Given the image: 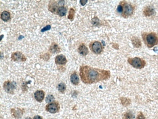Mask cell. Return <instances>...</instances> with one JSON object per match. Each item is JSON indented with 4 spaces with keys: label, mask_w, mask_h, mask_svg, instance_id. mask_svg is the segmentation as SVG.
Returning <instances> with one entry per match:
<instances>
[{
    "label": "cell",
    "mask_w": 158,
    "mask_h": 119,
    "mask_svg": "<svg viewBox=\"0 0 158 119\" xmlns=\"http://www.w3.org/2000/svg\"><path fill=\"white\" fill-rule=\"evenodd\" d=\"M136 119H146V118L142 112H140L138 114L137 117H136Z\"/></svg>",
    "instance_id": "484cf974"
},
{
    "label": "cell",
    "mask_w": 158,
    "mask_h": 119,
    "mask_svg": "<svg viewBox=\"0 0 158 119\" xmlns=\"http://www.w3.org/2000/svg\"><path fill=\"white\" fill-rule=\"evenodd\" d=\"M11 114L12 116L13 117L16 119H20L22 118L23 114H24V110L19 109V108H15V109H11Z\"/></svg>",
    "instance_id": "9c48e42d"
},
{
    "label": "cell",
    "mask_w": 158,
    "mask_h": 119,
    "mask_svg": "<svg viewBox=\"0 0 158 119\" xmlns=\"http://www.w3.org/2000/svg\"><path fill=\"white\" fill-rule=\"evenodd\" d=\"M90 49L94 53L100 54L102 53V50H103V47H102L101 42L95 41L91 42L90 44Z\"/></svg>",
    "instance_id": "5b68a950"
},
{
    "label": "cell",
    "mask_w": 158,
    "mask_h": 119,
    "mask_svg": "<svg viewBox=\"0 0 158 119\" xmlns=\"http://www.w3.org/2000/svg\"><path fill=\"white\" fill-rule=\"evenodd\" d=\"M49 51L51 53H57L61 52V49L58 45L56 43H53L51 44L49 48Z\"/></svg>",
    "instance_id": "5bb4252c"
},
{
    "label": "cell",
    "mask_w": 158,
    "mask_h": 119,
    "mask_svg": "<svg viewBox=\"0 0 158 119\" xmlns=\"http://www.w3.org/2000/svg\"><path fill=\"white\" fill-rule=\"evenodd\" d=\"M155 14V10H154V8L153 7L150 6H146L143 10V14L146 17L151 16Z\"/></svg>",
    "instance_id": "4fadbf2b"
},
{
    "label": "cell",
    "mask_w": 158,
    "mask_h": 119,
    "mask_svg": "<svg viewBox=\"0 0 158 119\" xmlns=\"http://www.w3.org/2000/svg\"><path fill=\"white\" fill-rule=\"evenodd\" d=\"M134 115L131 111L125 112L123 115V119H134Z\"/></svg>",
    "instance_id": "44dd1931"
},
{
    "label": "cell",
    "mask_w": 158,
    "mask_h": 119,
    "mask_svg": "<svg viewBox=\"0 0 158 119\" xmlns=\"http://www.w3.org/2000/svg\"><path fill=\"white\" fill-rule=\"evenodd\" d=\"M79 74L82 81L86 84L107 80L111 77V73L108 70L95 68L87 65H82L80 67Z\"/></svg>",
    "instance_id": "6da1fadb"
},
{
    "label": "cell",
    "mask_w": 158,
    "mask_h": 119,
    "mask_svg": "<svg viewBox=\"0 0 158 119\" xmlns=\"http://www.w3.org/2000/svg\"><path fill=\"white\" fill-rule=\"evenodd\" d=\"M67 61L66 57L63 55H57L55 58V63L58 65H64L67 63Z\"/></svg>",
    "instance_id": "30bf717a"
},
{
    "label": "cell",
    "mask_w": 158,
    "mask_h": 119,
    "mask_svg": "<svg viewBox=\"0 0 158 119\" xmlns=\"http://www.w3.org/2000/svg\"><path fill=\"white\" fill-rule=\"evenodd\" d=\"M142 37L145 45L148 48H152L158 44V37L155 32H144L142 34Z\"/></svg>",
    "instance_id": "3957f363"
},
{
    "label": "cell",
    "mask_w": 158,
    "mask_h": 119,
    "mask_svg": "<svg viewBox=\"0 0 158 119\" xmlns=\"http://www.w3.org/2000/svg\"><path fill=\"white\" fill-rule=\"evenodd\" d=\"M67 13V8L64 6H59L56 11V14L59 16H65Z\"/></svg>",
    "instance_id": "2e32d148"
},
{
    "label": "cell",
    "mask_w": 158,
    "mask_h": 119,
    "mask_svg": "<svg viewBox=\"0 0 158 119\" xmlns=\"http://www.w3.org/2000/svg\"><path fill=\"white\" fill-rule=\"evenodd\" d=\"M11 59L13 62H25L27 58L25 57V55L20 52H16L12 53L11 57Z\"/></svg>",
    "instance_id": "ba28073f"
},
{
    "label": "cell",
    "mask_w": 158,
    "mask_h": 119,
    "mask_svg": "<svg viewBox=\"0 0 158 119\" xmlns=\"http://www.w3.org/2000/svg\"><path fill=\"white\" fill-rule=\"evenodd\" d=\"M120 100H121V103L122 105L123 106H128L131 103L130 100L129 99L125 98V97H121Z\"/></svg>",
    "instance_id": "7402d4cb"
},
{
    "label": "cell",
    "mask_w": 158,
    "mask_h": 119,
    "mask_svg": "<svg viewBox=\"0 0 158 119\" xmlns=\"http://www.w3.org/2000/svg\"><path fill=\"white\" fill-rule=\"evenodd\" d=\"M132 42L134 47L135 48H140L142 47V42L140 39L136 37H133L132 38Z\"/></svg>",
    "instance_id": "d6986e66"
},
{
    "label": "cell",
    "mask_w": 158,
    "mask_h": 119,
    "mask_svg": "<svg viewBox=\"0 0 158 119\" xmlns=\"http://www.w3.org/2000/svg\"><path fill=\"white\" fill-rule=\"evenodd\" d=\"M58 91L60 92L62 94H64L66 92V86L64 83H59L58 86Z\"/></svg>",
    "instance_id": "ffe728a7"
},
{
    "label": "cell",
    "mask_w": 158,
    "mask_h": 119,
    "mask_svg": "<svg viewBox=\"0 0 158 119\" xmlns=\"http://www.w3.org/2000/svg\"><path fill=\"white\" fill-rule=\"evenodd\" d=\"M78 51L80 55H83V56H86L88 53V49L87 47V46L84 44H81L78 49Z\"/></svg>",
    "instance_id": "9a60e30c"
},
{
    "label": "cell",
    "mask_w": 158,
    "mask_h": 119,
    "mask_svg": "<svg viewBox=\"0 0 158 119\" xmlns=\"http://www.w3.org/2000/svg\"><path fill=\"white\" fill-rule=\"evenodd\" d=\"M71 83L73 84L74 85H78L79 83V78L77 73L76 72H74V73H72L71 76Z\"/></svg>",
    "instance_id": "ac0fdd59"
},
{
    "label": "cell",
    "mask_w": 158,
    "mask_h": 119,
    "mask_svg": "<svg viewBox=\"0 0 158 119\" xmlns=\"http://www.w3.org/2000/svg\"><path fill=\"white\" fill-rule=\"evenodd\" d=\"M45 109L47 112L52 113V114H55L59 111L60 107H59V104L58 102L54 101V102H53V103H49L48 104H47Z\"/></svg>",
    "instance_id": "8992f818"
},
{
    "label": "cell",
    "mask_w": 158,
    "mask_h": 119,
    "mask_svg": "<svg viewBox=\"0 0 158 119\" xmlns=\"http://www.w3.org/2000/svg\"><path fill=\"white\" fill-rule=\"evenodd\" d=\"M58 3H59V1L57 2L55 1H50L49 3V5H48L49 11L52 12V13L56 14L58 8L59 7L58 6Z\"/></svg>",
    "instance_id": "8fae6325"
},
{
    "label": "cell",
    "mask_w": 158,
    "mask_h": 119,
    "mask_svg": "<svg viewBox=\"0 0 158 119\" xmlns=\"http://www.w3.org/2000/svg\"><path fill=\"white\" fill-rule=\"evenodd\" d=\"M33 119H43V118L39 116H36L33 117Z\"/></svg>",
    "instance_id": "f1b7e54d"
},
{
    "label": "cell",
    "mask_w": 158,
    "mask_h": 119,
    "mask_svg": "<svg viewBox=\"0 0 158 119\" xmlns=\"http://www.w3.org/2000/svg\"><path fill=\"white\" fill-rule=\"evenodd\" d=\"M1 19L5 22H8L11 20V14L9 11H4L1 14Z\"/></svg>",
    "instance_id": "e0dca14e"
},
{
    "label": "cell",
    "mask_w": 158,
    "mask_h": 119,
    "mask_svg": "<svg viewBox=\"0 0 158 119\" xmlns=\"http://www.w3.org/2000/svg\"><path fill=\"white\" fill-rule=\"evenodd\" d=\"M25 119H32L31 117H27Z\"/></svg>",
    "instance_id": "f546056e"
},
{
    "label": "cell",
    "mask_w": 158,
    "mask_h": 119,
    "mask_svg": "<svg viewBox=\"0 0 158 119\" xmlns=\"http://www.w3.org/2000/svg\"><path fill=\"white\" fill-rule=\"evenodd\" d=\"M34 97H35V99L37 101L41 103L45 98V92L41 90L37 91L34 94Z\"/></svg>",
    "instance_id": "7c38bea8"
},
{
    "label": "cell",
    "mask_w": 158,
    "mask_h": 119,
    "mask_svg": "<svg viewBox=\"0 0 158 119\" xmlns=\"http://www.w3.org/2000/svg\"><path fill=\"white\" fill-rule=\"evenodd\" d=\"M127 61L131 66L136 69H142L146 65V62L139 57L129 58Z\"/></svg>",
    "instance_id": "277c9868"
},
{
    "label": "cell",
    "mask_w": 158,
    "mask_h": 119,
    "mask_svg": "<svg viewBox=\"0 0 158 119\" xmlns=\"http://www.w3.org/2000/svg\"><path fill=\"white\" fill-rule=\"evenodd\" d=\"M87 1H82V0H81V1H80V3L81 4V5H82V6H84L85 4L87 3Z\"/></svg>",
    "instance_id": "83f0119b"
},
{
    "label": "cell",
    "mask_w": 158,
    "mask_h": 119,
    "mask_svg": "<svg viewBox=\"0 0 158 119\" xmlns=\"http://www.w3.org/2000/svg\"><path fill=\"white\" fill-rule=\"evenodd\" d=\"M16 88V83H14V82H11V81H7L4 83V84H3L4 89H5V91L6 92L9 93L10 94H14V91Z\"/></svg>",
    "instance_id": "52a82bcc"
},
{
    "label": "cell",
    "mask_w": 158,
    "mask_h": 119,
    "mask_svg": "<svg viewBox=\"0 0 158 119\" xmlns=\"http://www.w3.org/2000/svg\"><path fill=\"white\" fill-rule=\"evenodd\" d=\"M117 11L120 13L123 18H128L134 14V7L125 1H122L117 7Z\"/></svg>",
    "instance_id": "7a4b0ae2"
},
{
    "label": "cell",
    "mask_w": 158,
    "mask_h": 119,
    "mask_svg": "<svg viewBox=\"0 0 158 119\" xmlns=\"http://www.w3.org/2000/svg\"><path fill=\"white\" fill-rule=\"evenodd\" d=\"M51 29V25H46V26L45 27H44V28H43L42 29H41V32H45V31H48V30H50Z\"/></svg>",
    "instance_id": "4316f807"
},
{
    "label": "cell",
    "mask_w": 158,
    "mask_h": 119,
    "mask_svg": "<svg viewBox=\"0 0 158 119\" xmlns=\"http://www.w3.org/2000/svg\"><path fill=\"white\" fill-rule=\"evenodd\" d=\"M54 99V96H53V95L50 94V95L48 96V97H46V101L47 103H53V101Z\"/></svg>",
    "instance_id": "cb8c5ba5"
},
{
    "label": "cell",
    "mask_w": 158,
    "mask_h": 119,
    "mask_svg": "<svg viewBox=\"0 0 158 119\" xmlns=\"http://www.w3.org/2000/svg\"><path fill=\"white\" fill-rule=\"evenodd\" d=\"M92 24L95 25H98V24H99V19H98V18H96V17H95V18H94L92 19Z\"/></svg>",
    "instance_id": "d4e9b609"
},
{
    "label": "cell",
    "mask_w": 158,
    "mask_h": 119,
    "mask_svg": "<svg viewBox=\"0 0 158 119\" xmlns=\"http://www.w3.org/2000/svg\"><path fill=\"white\" fill-rule=\"evenodd\" d=\"M75 15V10L73 8H71L69 12V15H68V19L70 21H73L74 19Z\"/></svg>",
    "instance_id": "603a6c76"
}]
</instances>
